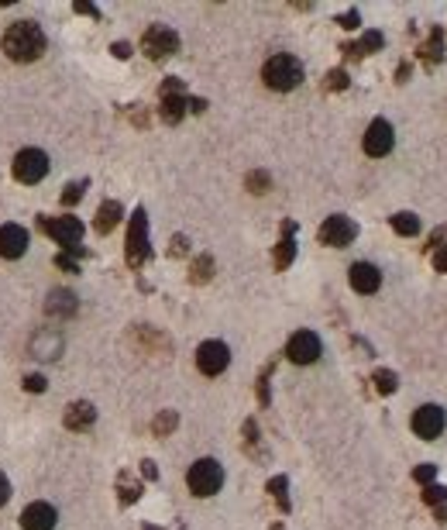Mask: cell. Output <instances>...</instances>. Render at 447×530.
<instances>
[{
	"label": "cell",
	"mask_w": 447,
	"mask_h": 530,
	"mask_svg": "<svg viewBox=\"0 0 447 530\" xmlns=\"http://www.w3.org/2000/svg\"><path fill=\"white\" fill-rule=\"evenodd\" d=\"M186 486H190L193 496H200V499L220 492V486H224V468H220V461H213V458L193 461V465H190V475H186Z\"/></svg>",
	"instance_id": "cell-3"
},
{
	"label": "cell",
	"mask_w": 447,
	"mask_h": 530,
	"mask_svg": "<svg viewBox=\"0 0 447 530\" xmlns=\"http://www.w3.org/2000/svg\"><path fill=\"white\" fill-rule=\"evenodd\" d=\"M145 530H159V527H145Z\"/></svg>",
	"instance_id": "cell-42"
},
{
	"label": "cell",
	"mask_w": 447,
	"mask_h": 530,
	"mask_svg": "<svg viewBox=\"0 0 447 530\" xmlns=\"http://www.w3.org/2000/svg\"><path fill=\"white\" fill-rule=\"evenodd\" d=\"M38 228L48 235V238H55L62 248H73V251H80V238H83V224L76 221V217H38Z\"/></svg>",
	"instance_id": "cell-4"
},
{
	"label": "cell",
	"mask_w": 447,
	"mask_h": 530,
	"mask_svg": "<svg viewBox=\"0 0 447 530\" xmlns=\"http://www.w3.org/2000/svg\"><path fill=\"white\" fill-rule=\"evenodd\" d=\"M348 86V73L344 69H334L330 76H327V90H344Z\"/></svg>",
	"instance_id": "cell-32"
},
{
	"label": "cell",
	"mask_w": 447,
	"mask_h": 530,
	"mask_svg": "<svg viewBox=\"0 0 447 530\" xmlns=\"http://www.w3.org/2000/svg\"><path fill=\"white\" fill-rule=\"evenodd\" d=\"M392 141H396V134H392V124L389 121H371L365 131V152L371 155V159H382V155H389L392 152Z\"/></svg>",
	"instance_id": "cell-13"
},
{
	"label": "cell",
	"mask_w": 447,
	"mask_h": 530,
	"mask_svg": "<svg viewBox=\"0 0 447 530\" xmlns=\"http://www.w3.org/2000/svg\"><path fill=\"white\" fill-rule=\"evenodd\" d=\"M62 355V334L59 330H38L31 337V358L38 362H55Z\"/></svg>",
	"instance_id": "cell-15"
},
{
	"label": "cell",
	"mask_w": 447,
	"mask_h": 530,
	"mask_svg": "<svg viewBox=\"0 0 447 530\" xmlns=\"http://www.w3.org/2000/svg\"><path fill=\"white\" fill-rule=\"evenodd\" d=\"M141 465H145V468H141V472H145V475H148V479H155V475H159V472H155V465H152V461H141Z\"/></svg>",
	"instance_id": "cell-41"
},
{
	"label": "cell",
	"mask_w": 447,
	"mask_h": 530,
	"mask_svg": "<svg viewBox=\"0 0 447 530\" xmlns=\"http://www.w3.org/2000/svg\"><path fill=\"white\" fill-rule=\"evenodd\" d=\"M371 382H375V389H378L382 396H389V393H396V386H399V379H396V372H389V368H378V372L371 375Z\"/></svg>",
	"instance_id": "cell-23"
},
{
	"label": "cell",
	"mask_w": 447,
	"mask_h": 530,
	"mask_svg": "<svg viewBox=\"0 0 447 530\" xmlns=\"http://www.w3.org/2000/svg\"><path fill=\"white\" fill-rule=\"evenodd\" d=\"M14 179L17 183H41L45 179V172H48V155L41 152V148H24V152H17L14 155Z\"/></svg>",
	"instance_id": "cell-5"
},
{
	"label": "cell",
	"mask_w": 447,
	"mask_h": 530,
	"mask_svg": "<svg viewBox=\"0 0 447 530\" xmlns=\"http://www.w3.org/2000/svg\"><path fill=\"white\" fill-rule=\"evenodd\" d=\"M93 420H97V410L86 400H80V403H73L66 410V427L69 431H86V427H93Z\"/></svg>",
	"instance_id": "cell-19"
},
{
	"label": "cell",
	"mask_w": 447,
	"mask_h": 530,
	"mask_svg": "<svg viewBox=\"0 0 447 530\" xmlns=\"http://www.w3.org/2000/svg\"><path fill=\"white\" fill-rule=\"evenodd\" d=\"M292 258H296V245H292V238L285 235L283 242H279V248H276V269H289Z\"/></svg>",
	"instance_id": "cell-26"
},
{
	"label": "cell",
	"mask_w": 447,
	"mask_h": 530,
	"mask_svg": "<svg viewBox=\"0 0 447 530\" xmlns=\"http://www.w3.org/2000/svg\"><path fill=\"white\" fill-rule=\"evenodd\" d=\"M186 107H190V100L183 97V83L179 80H165L162 83V121L165 124H179L183 121V114H186Z\"/></svg>",
	"instance_id": "cell-12"
},
{
	"label": "cell",
	"mask_w": 447,
	"mask_h": 530,
	"mask_svg": "<svg viewBox=\"0 0 447 530\" xmlns=\"http://www.w3.org/2000/svg\"><path fill=\"white\" fill-rule=\"evenodd\" d=\"M21 527L24 530H52L55 527V510L48 503H31L21 513Z\"/></svg>",
	"instance_id": "cell-17"
},
{
	"label": "cell",
	"mask_w": 447,
	"mask_h": 530,
	"mask_svg": "<svg viewBox=\"0 0 447 530\" xmlns=\"http://www.w3.org/2000/svg\"><path fill=\"white\" fill-rule=\"evenodd\" d=\"M45 310H48V317L66 321V317H73V314H76V296H73V293H66V289H55V293L48 296Z\"/></svg>",
	"instance_id": "cell-18"
},
{
	"label": "cell",
	"mask_w": 447,
	"mask_h": 530,
	"mask_svg": "<svg viewBox=\"0 0 447 530\" xmlns=\"http://www.w3.org/2000/svg\"><path fill=\"white\" fill-rule=\"evenodd\" d=\"M358 21H362V18H358V11H351V14H344V18H341V28H358Z\"/></svg>",
	"instance_id": "cell-36"
},
{
	"label": "cell",
	"mask_w": 447,
	"mask_h": 530,
	"mask_svg": "<svg viewBox=\"0 0 447 530\" xmlns=\"http://www.w3.org/2000/svg\"><path fill=\"white\" fill-rule=\"evenodd\" d=\"M269 186H272L269 172H248V190H251V193H265Z\"/></svg>",
	"instance_id": "cell-27"
},
{
	"label": "cell",
	"mask_w": 447,
	"mask_h": 530,
	"mask_svg": "<svg viewBox=\"0 0 447 530\" xmlns=\"http://www.w3.org/2000/svg\"><path fill=\"white\" fill-rule=\"evenodd\" d=\"M121 499L124 503H134V499H138V482L131 486V482H124L121 479Z\"/></svg>",
	"instance_id": "cell-34"
},
{
	"label": "cell",
	"mask_w": 447,
	"mask_h": 530,
	"mask_svg": "<svg viewBox=\"0 0 447 530\" xmlns=\"http://www.w3.org/2000/svg\"><path fill=\"white\" fill-rule=\"evenodd\" d=\"M423 499H427L430 506H444V503H447V489H441V486H427V489H423Z\"/></svg>",
	"instance_id": "cell-30"
},
{
	"label": "cell",
	"mask_w": 447,
	"mask_h": 530,
	"mask_svg": "<svg viewBox=\"0 0 447 530\" xmlns=\"http://www.w3.org/2000/svg\"><path fill=\"white\" fill-rule=\"evenodd\" d=\"M355 235H358V228H355V221L351 217H344V214H334V217H327L324 224H320V242L330 248H344L355 242Z\"/></svg>",
	"instance_id": "cell-10"
},
{
	"label": "cell",
	"mask_w": 447,
	"mask_h": 530,
	"mask_svg": "<svg viewBox=\"0 0 447 530\" xmlns=\"http://www.w3.org/2000/svg\"><path fill=\"white\" fill-rule=\"evenodd\" d=\"M434 265H437V272H447V245H437V251H434Z\"/></svg>",
	"instance_id": "cell-35"
},
{
	"label": "cell",
	"mask_w": 447,
	"mask_h": 530,
	"mask_svg": "<svg viewBox=\"0 0 447 530\" xmlns=\"http://www.w3.org/2000/svg\"><path fill=\"white\" fill-rule=\"evenodd\" d=\"M420 55H423V62H430V66L444 59V35H441V28L430 32V39L423 41V48H420Z\"/></svg>",
	"instance_id": "cell-21"
},
{
	"label": "cell",
	"mask_w": 447,
	"mask_h": 530,
	"mask_svg": "<svg viewBox=\"0 0 447 530\" xmlns=\"http://www.w3.org/2000/svg\"><path fill=\"white\" fill-rule=\"evenodd\" d=\"M392 231H396V235H403V238L420 235V217H416V214H406V210H403V214H396V217H392Z\"/></svg>",
	"instance_id": "cell-22"
},
{
	"label": "cell",
	"mask_w": 447,
	"mask_h": 530,
	"mask_svg": "<svg viewBox=\"0 0 447 530\" xmlns=\"http://www.w3.org/2000/svg\"><path fill=\"white\" fill-rule=\"evenodd\" d=\"M348 279H351V289L355 293H375L378 286H382V272L371 265V262H355L351 265V272H348Z\"/></svg>",
	"instance_id": "cell-16"
},
{
	"label": "cell",
	"mask_w": 447,
	"mask_h": 530,
	"mask_svg": "<svg viewBox=\"0 0 447 530\" xmlns=\"http://www.w3.org/2000/svg\"><path fill=\"white\" fill-rule=\"evenodd\" d=\"M121 214H124V210H121V204H118V200H107V204L97 210V231H100V235H111V231L118 228Z\"/></svg>",
	"instance_id": "cell-20"
},
{
	"label": "cell",
	"mask_w": 447,
	"mask_h": 530,
	"mask_svg": "<svg viewBox=\"0 0 447 530\" xmlns=\"http://www.w3.org/2000/svg\"><path fill=\"white\" fill-rule=\"evenodd\" d=\"M285 486H289V482H285V475H276V479L269 482V492H272V496L279 499V506H283V510H289V499H285Z\"/></svg>",
	"instance_id": "cell-28"
},
{
	"label": "cell",
	"mask_w": 447,
	"mask_h": 530,
	"mask_svg": "<svg viewBox=\"0 0 447 530\" xmlns=\"http://www.w3.org/2000/svg\"><path fill=\"white\" fill-rule=\"evenodd\" d=\"M45 386H48L45 375H28V379H24V389H28V393H45Z\"/></svg>",
	"instance_id": "cell-33"
},
{
	"label": "cell",
	"mask_w": 447,
	"mask_h": 530,
	"mask_svg": "<svg viewBox=\"0 0 447 530\" xmlns=\"http://www.w3.org/2000/svg\"><path fill=\"white\" fill-rule=\"evenodd\" d=\"M210 276H213V258H210V255H200V258L193 262V269H190V279H193V283H206Z\"/></svg>",
	"instance_id": "cell-25"
},
{
	"label": "cell",
	"mask_w": 447,
	"mask_h": 530,
	"mask_svg": "<svg viewBox=\"0 0 447 530\" xmlns=\"http://www.w3.org/2000/svg\"><path fill=\"white\" fill-rule=\"evenodd\" d=\"M141 48H145L148 59L162 62V59H169V55L179 48V35H176L172 28H165V25H152V28L145 32V39H141Z\"/></svg>",
	"instance_id": "cell-7"
},
{
	"label": "cell",
	"mask_w": 447,
	"mask_h": 530,
	"mask_svg": "<svg viewBox=\"0 0 447 530\" xmlns=\"http://www.w3.org/2000/svg\"><path fill=\"white\" fill-rule=\"evenodd\" d=\"M285 355H289V362H296V365H310V362L320 358V337H317L313 330H296V334L289 337V344H285Z\"/></svg>",
	"instance_id": "cell-9"
},
{
	"label": "cell",
	"mask_w": 447,
	"mask_h": 530,
	"mask_svg": "<svg viewBox=\"0 0 447 530\" xmlns=\"http://www.w3.org/2000/svg\"><path fill=\"white\" fill-rule=\"evenodd\" d=\"M447 427V413L437 403H427L413 413V434L423 438V441H437Z\"/></svg>",
	"instance_id": "cell-6"
},
{
	"label": "cell",
	"mask_w": 447,
	"mask_h": 530,
	"mask_svg": "<svg viewBox=\"0 0 447 530\" xmlns=\"http://www.w3.org/2000/svg\"><path fill=\"white\" fill-rule=\"evenodd\" d=\"M186 238H183V235H176V238H172V255H186Z\"/></svg>",
	"instance_id": "cell-37"
},
{
	"label": "cell",
	"mask_w": 447,
	"mask_h": 530,
	"mask_svg": "<svg viewBox=\"0 0 447 530\" xmlns=\"http://www.w3.org/2000/svg\"><path fill=\"white\" fill-rule=\"evenodd\" d=\"M145 258H148V217L145 210H134L131 228H127V262L141 265Z\"/></svg>",
	"instance_id": "cell-8"
},
{
	"label": "cell",
	"mask_w": 447,
	"mask_h": 530,
	"mask_svg": "<svg viewBox=\"0 0 447 530\" xmlns=\"http://www.w3.org/2000/svg\"><path fill=\"white\" fill-rule=\"evenodd\" d=\"M28 251V231L21 224H3L0 228V255L3 258H21Z\"/></svg>",
	"instance_id": "cell-14"
},
{
	"label": "cell",
	"mask_w": 447,
	"mask_h": 530,
	"mask_svg": "<svg viewBox=\"0 0 447 530\" xmlns=\"http://www.w3.org/2000/svg\"><path fill=\"white\" fill-rule=\"evenodd\" d=\"M55 265H59V269H69V272H76V262H73L69 255H59V258H55Z\"/></svg>",
	"instance_id": "cell-39"
},
{
	"label": "cell",
	"mask_w": 447,
	"mask_h": 530,
	"mask_svg": "<svg viewBox=\"0 0 447 530\" xmlns=\"http://www.w3.org/2000/svg\"><path fill=\"white\" fill-rule=\"evenodd\" d=\"M114 55H118V59H127V55H131V45H127V41H118V45H114Z\"/></svg>",
	"instance_id": "cell-40"
},
{
	"label": "cell",
	"mask_w": 447,
	"mask_h": 530,
	"mask_svg": "<svg viewBox=\"0 0 447 530\" xmlns=\"http://www.w3.org/2000/svg\"><path fill=\"white\" fill-rule=\"evenodd\" d=\"M262 80H265L269 90H279V93L296 90V86L303 83V66H299V59H292V55H272V59L262 66Z\"/></svg>",
	"instance_id": "cell-2"
},
{
	"label": "cell",
	"mask_w": 447,
	"mask_h": 530,
	"mask_svg": "<svg viewBox=\"0 0 447 530\" xmlns=\"http://www.w3.org/2000/svg\"><path fill=\"white\" fill-rule=\"evenodd\" d=\"M3 52L14 62H35L45 52V35L35 21H17L3 32Z\"/></svg>",
	"instance_id": "cell-1"
},
{
	"label": "cell",
	"mask_w": 447,
	"mask_h": 530,
	"mask_svg": "<svg viewBox=\"0 0 447 530\" xmlns=\"http://www.w3.org/2000/svg\"><path fill=\"white\" fill-rule=\"evenodd\" d=\"M7 496H10V482H7V475L0 472V506L7 503Z\"/></svg>",
	"instance_id": "cell-38"
},
{
	"label": "cell",
	"mask_w": 447,
	"mask_h": 530,
	"mask_svg": "<svg viewBox=\"0 0 447 530\" xmlns=\"http://www.w3.org/2000/svg\"><path fill=\"white\" fill-rule=\"evenodd\" d=\"M176 424H179L176 410H165V413H159V417L152 420V431H155L159 438H165V434H172V431H176Z\"/></svg>",
	"instance_id": "cell-24"
},
{
	"label": "cell",
	"mask_w": 447,
	"mask_h": 530,
	"mask_svg": "<svg viewBox=\"0 0 447 530\" xmlns=\"http://www.w3.org/2000/svg\"><path fill=\"white\" fill-rule=\"evenodd\" d=\"M83 190H86V183H73V186H66V190H62V204L66 207L76 204V200L83 197Z\"/></svg>",
	"instance_id": "cell-31"
},
{
	"label": "cell",
	"mask_w": 447,
	"mask_h": 530,
	"mask_svg": "<svg viewBox=\"0 0 447 530\" xmlns=\"http://www.w3.org/2000/svg\"><path fill=\"white\" fill-rule=\"evenodd\" d=\"M227 365H231V351H227L224 341H204L197 348V368L204 375H220Z\"/></svg>",
	"instance_id": "cell-11"
},
{
	"label": "cell",
	"mask_w": 447,
	"mask_h": 530,
	"mask_svg": "<svg viewBox=\"0 0 447 530\" xmlns=\"http://www.w3.org/2000/svg\"><path fill=\"white\" fill-rule=\"evenodd\" d=\"M413 479H416L420 486H430V482L437 479V465H420V468H413Z\"/></svg>",
	"instance_id": "cell-29"
}]
</instances>
